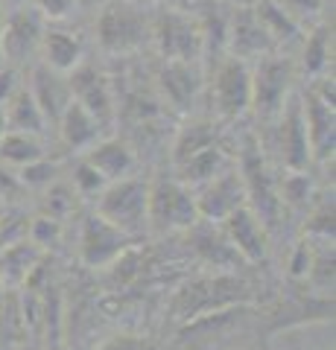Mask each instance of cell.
<instances>
[{"label": "cell", "instance_id": "obj_10", "mask_svg": "<svg viewBox=\"0 0 336 350\" xmlns=\"http://www.w3.org/2000/svg\"><path fill=\"white\" fill-rule=\"evenodd\" d=\"M289 82H292V68L287 59L260 56L257 70L252 73V108L260 117L278 114L287 103Z\"/></svg>", "mask_w": 336, "mask_h": 350}, {"label": "cell", "instance_id": "obj_20", "mask_svg": "<svg viewBox=\"0 0 336 350\" xmlns=\"http://www.w3.org/2000/svg\"><path fill=\"white\" fill-rule=\"evenodd\" d=\"M59 131H62V140L68 144L70 149H88L94 146L103 135V123L96 120L88 108H82L77 100H70L68 108L62 111L59 117Z\"/></svg>", "mask_w": 336, "mask_h": 350}, {"label": "cell", "instance_id": "obj_5", "mask_svg": "<svg viewBox=\"0 0 336 350\" xmlns=\"http://www.w3.org/2000/svg\"><path fill=\"white\" fill-rule=\"evenodd\" d=\"M240 178H243V187H246V202H252L248 207L257 213V219L266 225V231L275 225L278 211H281V199L272 187V175H269L263 155L252 137L246 140V149H243V161H240Z\"/></svg>", "mask_w": 336, "mask_h": 350}, {"label": "cell", "instance_id": "obj_34", "mask_svg": "<svg viewBox=\"0 0 336 350\" xmlns=\"http://www.w3.org/2000/svg\"><path fill=\"white\" fill-rule=\"evenodd\" d=\"M73 184H77V190H79L82 196H96L108 181L91 167L88 161H82L79 167H77V172H73Z\"/></svg>", "mask_w": 336, "mask_h": 350}, {"label": "cell", "instance_id": "obj_7", "mask_svg": "<svg viewBox=\"0 0 336 350\" xmlns=\"http://www.w3.org/2000/svg\"><path fill=\"white\" fill-rule=\"evenodd\" d=\"M153 41L158 53L176 62H199L202 59V29L199 21L179 12H161L153 21Z\"/></svg>", "mask_w": 336, "mask_h": 350}, {"label": "cell", "instance_id": "obj_40", "mask_svg": "<svg viewBox=\"0 0 336 350\" xmlns=\"http://www.w3.org/2000/svg\"><path fill=\"white\" fill-rule=\"evenodd\" d=\"M68 196H70L68 187H59V184H56V187H50V196H47V199H50V211L56 213V216H62V213H68V211H70Z\"/></svg>", "mask_w": 336, "mask_h": 350}, {"label": "cell", "instance_id": "obj_23", "mask_svg": "<svg viewBox=\"0 0 336 350\" xmlns=\"http://www.w3.org/2000/svg\"><path fill=\"white\" fill-rule=\"evenodd\" d=\"M3 111H6V129H12V131H27V135L38 137L41 131H44V126H47V120H44V114H41L38 103L32 100L29 88H24V85L9 96Z\"/></svg>", "mask_w": 336, "mask_h": 350}, {"label": "cell", "instance_id": "obj_3", "mask_svg": "<svg viewBox=\"0 0 336 350\" xmlns=\"http://www.w3.org/2000/svg\"><path fill=\"white\" fill-rule=\"evenodd\" d=\"M246 283L237 280L231 275H216V278H205L196 283H188L181 292H179V301H176V315L179 321H193L199 315H208V312H220V310H231L234 304L246 301Z\"/></svg>", "mask_w": 336, "mask_h": 350}, {"label": "cell", "instance_id": "obj_44", "mask_svg": "<svg viewBox=\"0 0 336 350\" xmlns=\"http://www.w3.org/2000/svg\"><path fill=\"white\" fill-rule=\"evenodd\" d=\"M0 36H3V15H0Z\"/></svg>", "mask_w": 336, "mask_h": 350}, {"label": "cell", "instance_id": "obj_16", "mask_svg": "<svg viewBox=\"0 0 336 350\" xmlns=\"http://www.w3.org/2000/svg\"><path fill=\"white\" fill-rule=\"evenodd\" d=\"M301 117H305L307 140H310V155H316L322 161L333 158L336 146V114L333 105L322 103L316 94L307 91L301 96Z\"/></svg>", "mask_w": 336, "mask_h": 350}, {"label": "cell", "instance_id": "obj_31", "mask_svg": "<svg viewBox=\"0 0 336 350\" xmlns=\"http://www.w3.org/2000/svg\"><path fill=\"white\" fill-rule=\"evenodd\" d=\"M281 196H284L281 202H287L292 207L307 204V199H310V178L305 175V170H301V172L289 170V175L284 178V187H281Z\"/></svg>", "mask_w": 336, "mask_h": 350}, {"label": "cell", "instance_id": "obj_18", "mask_svg": "<svg viewBox=\"0 0 336 350\" xmlns=\"http://www.w3.org/2000/svg\"><path fill=\"white\" fill-rule=\"evenodd\" d=\"M29 94H32V100L38 103V108H41V114H44L47 123H59L62 111L73 100L70 85H68V73L50 70L47 64H38V68L32 70Z\"/></svg>", "mask_w": 336, "mask_h": 350}, {"label": "cell", "instance_id": "obj_8", "mask_svg": "<svg viewBox=\"0 0 336 350\" xmlns=\"http://www.w3.org/2000/svg\"><path fill=\"white\" fill-rule=\"evenodd\" d=\"M132 237L126 231H120L117 225H112L108 219H103L100 213H94L85 219L82 225V239H79V254L82 262L91 269H103L112 266L114 260H120L126 254Z\"/></svg>", "mask_w": 336, "mask_h": 350}, {"label": "cell", "instance_id": "obj_13", "mask_svg": "<svg viewBox=\"0 0 336 350\" xmlns=\"http://www.w3.org/2000/svg\"><path fill=\"white\" fill-rule=\"evenodd\" d=\"M281 123H278V152L284 167L292 172L307 170L310 163V140L305 129V117H301V100H289L281 108Z\"/></svg>", "mask_w": 336, "mask_h": 350}, {"label": "cell", "instance_id": "obj_37", "mask_svg": "<svg viewBox=\"0 0 336 350\" xmlns=\"http://www.w3.org/2000/svg\"><path fill=\"white\" fill-rule=\"evenodd\" d=\"M32 6L41 12V18L62 21V18H68L73 9H77V0H32Z\"/></svg>", "mask_w": 336, "mask_h": 350}, {"label": "cell", "instance_id": "obj_27", "mask_svg": "<svg viewBox=\"0 0 336 350\" xmlns=\"http://www.w3.org/2000/svg\"><path fill=\"white\" fill-rule=\"evenodd\" d=\"M216 144V131L211 123H205V120H190L188 126L179 131L176 137V146H172V163H184L190 155H196L199 149Z\"/></svg>", "mask_w": 336, "mask_h": 350}, {"label": "cell", "instance_id": "obj_39", "mask_svg": "<svg viewBox=\"0 0 336 350\" xmlns=\"http://www.w3.org/2000/svg\"><path fill=\"white\" fill-rule=\"evenodd\" d=\"M18 88H21V82H18L15 68H3V70H0V105H6L9 96H12Z\"/></svg>", "mask_w": 336, "mask_h": 350}, {"label": "cell", "instance_id": "obj_17", "mask_svg": "<svg viewBox=\"0 0 336 350\" xmlns=\"http://www.w3.org/2000/svg\"><path fill=\"white\" fill-rule=\"evenodd\" d=\"M225 44L231 47V53L237 59L246 62V59L266 56L275 41L269 38V32L257 21L255 9H240V12L229 21V38H225Z\"/></svg>", "mask_w": 336, "mask_h": 350}, {"label": "cell", "instance_id": "obj_26", "mask_svg": "<svg viewBox=\"0 0 336 350\" xmlns=\"http://www.w3.org/2000/svg\"><path fill=\"white\" fill-rule=\"evenodd\" d=\"M41 158V144L36 135H27V131H12L6 129L3 137H0V163H9V167H24V163Z\"/></svg>", "mask_w": 336, "mask_h": 350}, {"label": "cell", "instance_id": "obj_25", "mask_svg": "<svg viewBox=\"0 0 336 350\" xmlns=\"http://www.w3.org/2000/svg\"><path fill=\"white\" fill-rule=\"evenodd\" d=\"M255 15L272 41H292L298 36V21L292 18L278 0H260L255 6Z\"/></svg>", "mask_w": 336, "mask_h": 350}, {"label": "cell", "instance_id": "obj_2", "mask_svg": "<svg viewBox=\"0 0 336 350\" xmlns=\"http://www.w3.org/2000/svg\"><path fill=\"white\" fill-rule=\"evenodd\" d=\"M96 213L129 237L140 234L149 225V184L140 178H129V175L108 181L96 193Z\"/></svg>", "mask_w": 336, "mask_h": 350}, {"label": "cell", "instance_id": "obj_11", "mask_svg": "<svg viewBox=\"0 0 336 350\" xmlns=\"http://www.w3.org/2000/svg\"><path fill=\"white\" fill-rule=\"evenodd\" d=\"M44 36V18L36 6L15 9L9 18H3V36H0V56L12 64L27 62L32 53L41 47Z\"/></svg>", "mask_w": 336, "mask_h": 350}, {"label": "cell", "instance_id": "obj_21", "mask_svg": "<svg viewBox=\"0 0 336 350\" xmlns=\"http://www.w3.org/2000/svg\"><path fill=\"white\" fill-rule=\"evenodd\" d=\"M41 266V248L29 239H18V243L0 248V283L3 286H15V283H27V278Z\"/></svg>", "mask_w": 336, "mask_h": 350}, {"label": "cell", "instance_id": "obj_41", "mask_svg": "<svg viewBox=\"0 0 336 350\" xmlns=\"http://www.w3.org/2000/svg\"><path fill=\"white\" fill-rule=\"evenodd\" d=\"M3 131H6V111H3V105H0V137H3Z\"/></svg>", "mask_w": 336, "mask_h": 350}, {"label": "cell", "instance_id": "obj_1", "mask_svg": "<svg viewBox=\"0 0 336 350\" xmlns=\"http://www.w3.org/2000/svg\"><path fill=\"white\" fill-rule=\"evenodd\" d=\"M94 32L105 53H135L153 41V21L129 0H112L96 15Z\"/></svg>", "mask_w": 336, "mask_h": 350}, {"label": "cell", "instance_id": "obj_45", "mask_svg": "<svg viewBox=\"0 0 336 350\" xmlns=\"http://www.w3.org/2000/svg\"><path fill=\"white\" fill-rule=\"evenodd\" d=\"M12 3H21V0H12Z\"/></svg>", "mask_w": 336, "mask_h": 350}, {"label": "cell", "instance_id": "obj_12", "mask_svg": "<svg viewBox=\"0 0 336 350\" xmlns=\"http://www.w3.org/2000/svg\"><path fill=\"white\" fill-rule=\"evenodd\" d=\"M225 228V239L231 243V248L237 251V257H243L246 262H260L266 257V225L257 219V213L248 204L237 207L234 213H229L222 219Z\"/></svg>", "mask_w": 336, "mask_h": 350}, {"label": "cell", "instance_id": "obj_4", "mask_svg": "<svg viewBox=\"0 0 336 350\" xmlns=\"http://www.w3.org/2000/svg\"><path fill=\"white\" fill-rule=\"evenodd\" d=\"M199 222L193 193L176 178H158L149 184V225L155 231L193 228Z\"/></svg>", "mask_w": 336, "mask_h": 350}, {"label": "cell", "instance_id": "obj_32", "mask_svg": "<svg viewBox=\"0 0 336 350\" xmlns=\"http://www.w3.org/2000/svg\"><path fill=\"white\" fill-rule=\"evenodd\" d=\"M27 234H29V243H36L38 248H47V245H53L59 239V219L56 216L32 219L29 228H27Z\"/></svg>", "mask_w": 336, "mask_h": 350}, {"label": "cell", "instance_id": "obj_24", "mask_svg": "<svg viewBox=\"0 0 336 350\" xmlns=\"http://www.w3.org/2000/svg\"><path fill=\"white\" fill-rule=\"evenodd\" d=\"M225 167H229V161H225V152L211 144V146H205L199 149L196 155H190L184 163H179V181L184 184V187H193V184H205V181H211L214 175H220Z\"/></svg>", "mask_w": 336, "mask_h": 350}, {"label": "cell", "instance_id": "obj_6", "mask_svg": "<svg viewBox=\"0 0 336 350\" xmlns=\"http://www.w3.org/2000/svg\"><path fill=\"white\" fill-rule=\"evenodd\" d=\"M214 105L225 120H237L252 108V70L243 59H222L216 64L214 88H211Z\"/></svg>", "mask_w": 336, "mask_h": 350}, {"label": "cell", "instance_id": "obj_35", "mask_svg": "<svg viewBox=\"0 0 336 350\" xmlns=\"http://www.w3.org/2000/svg\"><path fill=\"white\" fill-rule=\"evenodd\" d=\"M307 234L322 237V243H333V202L324 204L319 213H313V219L307 222Z\"/></svg>", "mask_w": 336, "mask_h": 350}, {"label": "cell", "instance_id": "obj_9", "mask_svg": "<svg viewBox=\"0 0 336 350\" xmlns=\"http://www.w3.org/2000/svg\"><path fill=\"white\" fill-rule=\"evenodd\" d=\"M193 202H196L199 219H205V222H222L237 207L248 204L240 170H222L220 175H214L211 181L199 184V193L193 196Z\"/></svg>", "mask_w": 336, "mask_h": 350}, {"label": "cell", "instance_id": "obj_33", "mask_svg": "<svg viewBox=\"0 0 336 350\" xmlns=\"http://www.w3.org/2000/svg\"><path fill=\"white\" fill-rule=\"evenodd\" d=\"M27 237V219L24 213H3L0 211V248L18 243Z\"/></svg>", "mask_w": 336, "mask_h": 350}, {"label": "cell", "instance_id": "obj_19", "mask_svg": "<svg viewBox=\"0 0 336 350\" xmlns=\"http://www.w3.org/2000/svg\"><path fill=\"white\" fill-rule=\"evenodd\" d=\"M85 161H88L105 181L126 178V175L132 172V167H135L132 149H129L123 140H114V137L96 140L94 146H88V152H85Z\"/></svg>", "mask_w": 336, "mask_h": 350}, {"label": "cell", "instance_id": "obj_14", "mask_svg": "<svg viewBox=\"0 0 336 350\" xmlns=\"http://www.w3.org/2000/svg\"><path fill=\"white\" fill-rule=\"evenodd\" d=\"M68 85H70L73 100H77L82 108H88L103 126L114 117L112 88H108V79L96 68H91V64H85V62L77 64V68L68 73Z\"/></svg>", "mask_w": 336, "mask_h": 350}, {"label": "cell", "instance_id": "obj_43", "mask_svg": "<svg viewBox=\"0 0 336 350\" xmlns=\"http://www.w3.org/2000/svg\"><path fill=\"white\" fill-rule=\"evenodd\" d=\"M0 312H3V283H0Z\"/></svg>", "mask_w": 336, "mask_h": 350}, {"label": "cell", "instance_id": "obj_30", "mask_svg": "<svg viewBox=\"0 0 336 350\" xmlns=\"http://www.w3.org/2000/svg\"><path fill=\"white\" fill-rule=\"evenodd\" d=\"M56 172H59L56 163L44 161V155H41L21 167V181H24L27 187H50V184L56 181Z\"/></svg>", "mask_w": 336, "mask_h": 350}, {"label": "cell", "instance_id": "obj_22", "mask_svg": "<svg viewBox=\"0 0 336 350\" xmlns=\"http://www.w3.org/2000/svg\"><path fill=\"white\" fill-rule=\"evenodd\" d=\"M38 50L44 56L41 64H47L50 70L70 73L77 64H82V41L64 29H44Z\"/></svg>", "mask_w": 336, "mask_h": 350}, {"label": "cell", "instance_id": "obj_29", "mask_svg": "<svg viewBox=\"0 0 336 350\" xmlns=\"http://www.w3.org/2000/svg\"><path fill=\"white\" fill-rule=\"evenodd\" d=\"M196 248L205 254V260L214 262V266H229V260H240L237 251L231 248V243L222 237H214V234H199L196 237Z\"/></svg>", "mask_w": 336, "mask_h": 350}, {"label": "cell", "instance_id": "obj_28", "mask_svg": "<svg viewBox=\"0 0 336 350\" xmlns=\"http://www.w3.org/2000/svg\"><path fill=\"white\" fill-rule=\"evenodd\" d=\"M331 44H333V38H331V29L328 27L313 29V36L305 44V70L310 76H322L324 70H328L331 56H333Z\"/></svg>", "mask_w": 336, "mask_h": 350}, {"label": "cell", "instance_id": "obj_42", "mask_svg": "<svg viewBox=\"0 0 336 350\" xmlns=\"http://www.w3.org/2000/svg\"><path fill=\"white\" fill-rule=\"evenodd\" d=\"M91 3H96V0H77V6H91Z\"/></svg>", "mask_w": 336, "mask_h": 350}, {"label": "cell", "instance_id": "obj_36", "mask_svg": "<svg viewBox=\"0 0 336 350\" xmlns=\"http://www.w3.org/2000/svg\"><path fill=\"white\" fill-rule=\"evenodd\" d=\"M100 350H155V345L149 342V338H144V336L120 333V336H112L108 342H103Z\"/></svg>", "mask_w": 336, "mask_h": 350}, {"label": "cell", "instance_id": "obj_15", "mask_svg": "<svg viewBox=\"0 0 336 350\" xmlns=\"http://www.w3.org/2000/svg\"><path fill=\"white\" fill-rule=\"evenodd\" d=\"M158 88L164 100L179 108V111H190L196 96L202 91V70L196 62H176L167 59L164 68L158 70Z\"/></svg>", "mask_w": 336, "mask_h": 350}, {"label": "cell", "instance_id": "obj_38", "mask_svg": "<svg viewBox=\"0 0 336 350\" xmlns=\"http://www.w3.org/2000/svg\"><path fill=\"white\" fill-rule=\"evenodd\" d=\"M310 260H313L310 245H307V243L296 245V251H292V260H289V275H292V278H307Z\"/></svg>", "mask_w": 336, "mask_h": 350}]
</instances>
